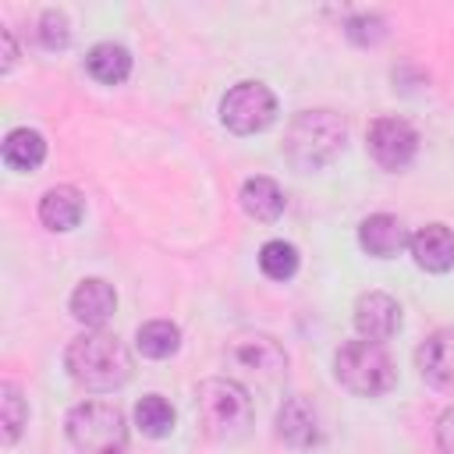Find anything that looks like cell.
Returning a JSON list of instances; mask_svg holds the SVG:
<instances>
[{
    "label": "cell",
    "instance_id": "1",
    "mask_svg": "<svg viewBox=\"0 0 454 454\" xmlns=\"http://www.w3.org/2000/svg\"><path fill=\"white\" fill-rule=\"evenodd\" d=\"M64 365H67V376L78 387L92 390V394L117 390L131 376V355H128V348L114 333H106V330L78 333L67 344V351H64Z\"/></svg>",
    "mask_w": 454,
    "mask_h": 454
},
{
    "label": "cell",
    "instance_id": "2",
    "mask_svg": "<svg viewBox=\"0 0 454 454\" xmlns=\"http://www.w3.org/2000/svg\"><path fill=\"white\" fill-rule=\"evenodd\" d=\"M348 142V124L340 121V114L333 110H301L298 117H291L287 131H284V160L301 170H323L326 163H333L340 156Z\"/></svg>",
    "mask_w": 454,
    "mask_h": 454
},
{
    "label": "cell",
    "instance_id": "3",
    "mask_svg": "<svg viewBox=\"0 0 454 454\" xmlns=\"http://www.w3.org/2000/svg\"><path fill=\"white\" fill-rule=\"evenodd\" d=\"M195 408H199L202 433L220 443L241 440L252 426V397L238 380H227V376L202 380L195 390Z\"/></svg>",
    "mask_w": 454,
    "mask_h": 454
},
{
    "label": "cell",
    "instance_id": "4",
    "mask_svg": "<svg viewBox=\"0 0 454 454\" xmlns=\"http://www.w3.org/2000/svg\"><path fill=\"white\" fill-rule=\"evenodd\" d=\"M333 376L344 390L358 394V397H380L397 383V369L394 358L387 355L383 344L376 340H344L333 355Z\"/></svg>",
    "mask_w": 454,
    "mask_h": 454
},
{
    "label": "cell",
    "instance_id": "5",
    "mask_svg": "<svg viewBox=\"0 0 454 454\" xmlns=\"http://www.w3.org/2000/svg\"><path fill=\"white\" fill-rule=\"evenodd\" d=\"M67 440L78 454H124L128 426L124 415L106 401H82L67 411Z\"/></svg>",
    "mask_w": 454,
    "mask_h": 454
},
{
    "label": "cell",
    "instance_id": "6",
    "mask_svg": "<svg viewBox=\"0 0 454 454\" xmlns=\"http://www.w3.org/2000/svg\"><path fill=\"white\" fill-rule=\"evenodd\" d=\"M277 117V99L262 82H238L220 99V121L234 135H255Z\"/></svg>",
    "mask_w": 454,
    "mask_h": 454
},
{
    "label": "cell",
    "instance_id": "7",
    "mask_svg": "<svg viewBox=\"0 0 454 454\" xmlns=\"http://www.w3.org/2000/svg\"><path fill=\"white\" fill-rule=\"evenodd\" d=\"M227 362L259 383H273L287 372V351L270 333H238L227 344Z\"/></svg>",
    "mask_w": 454,
    "mask_h": 454
},
{
    "label": "cell",
    "instance_id": "8",
    "mask_svg": "<svg viewBox=\"0 0 454 454\" xmlns=\"http://www.w3.org/2000/svg\"><path fill=\"white\" fill-rule=\"evenodd\" d=\"M365 145L383 170H404L419 153V131L404 117H376L369 124Z\"/></svg>",
    "mask_w": 454,
    "mask_h": 454
},
{
    "label": "cell",
    "instance_id": "9",
    "mask_svg": "<svg viewBox=\"0 0 454 454\" xmlns=\"http://www.w3.org/2000/svg\"><path fill=\"white\" fill-rule=\"evenodd\" d=\"M415 365H419L422 380H426L433 390L454 394V326L433 330V333L419 344Z\"/></svg>",
    "mask_w": 454,
    "mask_h": 454
},
{
    "label": "cell",
    "instance_id": "10",
    "mask_svg": "<svg viewBox=\"0 0 454 454\" xmlns=\"http://www.w3.org/2000/svg\"><path fill=\"white\" fill-rule=\"evenodd\" d=\"M355 330L365 337V340H390L397 330H401V305L383 294V291H369L355 301Z\"/></svg>",
    "mask_w": 454,
    "mask_h": 454
},
{
    "label": "cell",
    "instance_id": "11",
    "mask_svg": "<svg viewBox=\"0 0 454 454\" xmlns=\"http://www.w3.org/2000/svg\"><path fill=\"white\" fill-rule=\"evenodd\" d=\"M408 252L419 270L447 273L454 266V231L447 223H426L408 238Z\"/></svg>",
    "mask_w": 454,
    "mask_h": 454
},
{
    "label": "cell",
    "instance_id": "12",
    "mask_svg": "<svg viewBox=\"0 0 454 454\" xmlns=\"http://www.w3.org/2000/svg\"><path fill=\"white\" fill-rule=\"evenodd\" d=\"M71 316L78 319V323H85V326H103L110 316H114V309H117V294H114V287L106 284V280H99V277H85L74 291H71Z\"/></svg>",
    "mask_w": 454,
    "mask_h": 454
},
{
    "label": "cell",
    "instance_id": "13",
    "mask_svg": "<svg viewBox=\"0 0 454 454\" xmlns=\"http://www.w3.org/2000/svg\"><path fill=\"white\" fill-rule=\"evenodd\" d=\"M277 436L287 447H312L319 440V426H316V411L305 397H284V404L277 408Z\"/></svg>",
    "mask_w": 454,
    "mask_h": 454
},
{
    "label": "cell",
    "instance_id": "14",
    "mask_svg": "<svg viewBox=\"0 0 454 454\" xmlns=\"http://www.w3.org/2000/svg\"><path fill=\"white\" fill-rule=\"evenodd\" d=\"M404 227L397 216L390 213H372L358 223V245L372 255V259H394L404 248Z\"/></svg>",
    "mask_w": 454,
    "mask_h": 454
},
{
    "label": "cell",
    "instance_id": "15",
    "mask_svg": "<svg viewBox=\"0 0 454 454\" xmlns=\"http://www.w3.org/2000/svg\"><path fill=\"white\" fill-rule=\"evenodd\" d=\"M82 213H85V199L71 184H57L39 199V220H43L46 231H60L64 234V231L78 227Z\"/></svg>",
    "mask_w": 454,
    "mask_h": 454
},
{
    "label": "cell",
    "instance_id": "16",
    "mask_svg": "<svg viewBox=\"0 0 454 454\" xmlns=\"http://www.w3.org/2000/svg\"><path fill=\"white\" fill-rule=\"evenodd\" d=\"M241 209L259 220V223H273L280 213H284V192L273 177H248L241 184Z\"/></svg>",
    "mask_w": 454,
    "mask_h": 454
},
{
    "label": "cell",
    "instance_id": "17",
    "mask_svg": "<svg viewBox=\"0 0 454 454\" xmlns=\"http://www.w3.org/2000/svg\"><path fill=\"white\" fill-rule=\"evenodd\" d=\"M4 163L18 174H28L35 170L43 160H46V138L35 131V128H14L4 135Z\"/></svg>",
    "mask_w": 454,
    "mask_h": 454
},
{
    "label": "cell",
    "instance_id": "18",
    "mask_svg": "<svg viewBox=\"0 0 454 454\" xmlns=\"http://www.w3.org/2000/svg\"><path fill=\"white\" fill-rule=\"evenodd\" d=\"M85 67L96 82L103 85H121L128 74H131V53L117 43H96L89 53H85Z\"/></svg>",
    "mask_w": 454,
    "mask_h": 454
},
{
    "label": "cell",
    "instance_id": "19",
    "mask_svg": "<svg viewBox=\"0 0 454 454\" xmlns=\"http://www.w3.org/2000/svg\"><path fill=\"white\" fill-rule=\"evenodd\" d=\"M135 348L142 351V358H170L181 348V330L170 319H149L138 326Z\"/></svg>",
    "mask_w": 454,
    "mask_h": 454
},
{
    "label": "cell",
    "instance_id": "20",
    "mask_svg": "<svg viewBox=\"0 0 454 454\" xmlns=\"http://www.w3.org/2000/svg\"><path fill=\"white\" fill-rule=\"evenodd\" d=\"M135 426H138L145 436H153V440L167 436V433L174 429V408H170V401L160 397V394H145V397L135 404Z\"/></svg>",
    "mask_w": 454,
    "mask_h": 454
},
{
    "label": "cell",
    "instance_id": "21",
    "mask_svg": "<svg viewBox=\"0 0 454 454\" xmlns=\"http://www.w3.org/2000/svg\"><path fill=\"white\" fill-rule=\"evenodd\" d=\"M259 270L270 277V280H291L298 273V248L291 241H266L259 248Z\"/></svg>",
    "mask_w": 454,
    "mask_h": 454
},
{
    "label": "cell",
    "instance_id": "22",
    "mask_svg": "<svg viewBox=\"0 0 454 454\" xmlns=\"http://www.w3.org/2000/svg\"><path fill=\"white\" fill-rule=\"evenodd\" d=\"M0 411H4V443H14L28 422V404L11 380L0 383Z\"/></svg>",
    "mask_w": 454,
    "mask_h": 454
},
{
    "label": "cell",
    "instance_id": "23",
    "mask_svg": "<svg viewBox=\"0 0 454 454\" xmlns=\"http://www.w3.org/2000/svg\"><path fill=\"white\" fill-rule=\"evenodd\" d=\"M344 35L355 46H376L387 35V21L380 14H355V18L344 21Z\"/></svg>",
    "mask_w": 454,
    "mask_h": 454
},
{
    "label": "cell",
    "instance_id": "24",
    "mask_svg": "<svg viewBox=\"0 0 454 454\" xmlns=\"http://www.w3.org/2000/svg\"><path fill=\"white\" fill-rule=\"evenodd\" d=\"M35 32H39V43H43L46 50H64V46L71 43V25H67L64 11H43Z\"/></svg>",
    "mask_w": 454,
    "mask_h": 454
},
{
    "label": "cell",
    "instance_id": "25",
    "mask_svg": "<svg viewBox=\"0 0 454 454\" xmlns=\"http://www.w3.org/2000/svg\"><path fill=\"white\" fill-rule=\"evenodd\" d=\"M436 447L440 454H454V408H447L436 419Z\"/></svg>",
    "mask_w": 454,
    "mask_h": 454
},
{
    "label": "cell",
    "instance_id": "26",
    "mask_svg": "<svg viewBox=\"0 0 454 454\" xmlns=\"http://www.w3.org/2000/svg\"><path fill=\"white\" fill-rule=\"evenodd\" d=\"M0 43H4V60H0V71H11V67H14V60H18V46H14L11 28H0Z\"/></svg>",
    "mask_w": 454,
    "mask_h": 454
}]
</instances>
